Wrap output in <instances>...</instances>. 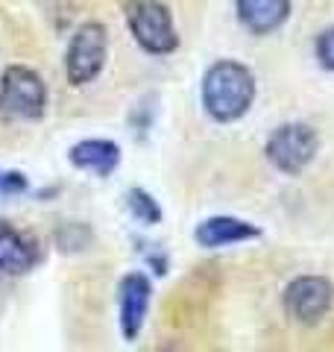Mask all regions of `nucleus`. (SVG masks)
I'll return each mask as SVG.
<instances>
[{
  "label": "nucleus",
  "mask_w": 334,
  "mask_h": 352,
  "mask_svg": "<svg viewBox=\"0 0 334 352\" xmlns=\"http://www.w3.org/2000/svg\"><path fill=\"white\" fill-rule=\"evenodd\" d=\"M252 97H255V76L241 62L232 59L214 62L203 76V106L220 124H232V120L247 115Z\"/></svg>",
  "instance_id": "f257e3e1"
},
{
  "label": "nucleus",
  "mask_w": 334,
  "mask_h": 352,
  "mask_svg": "<svg viewBox=\"0 0 334 352\" xmlns=\"http://www.w3.org/2000/svg\"><path fill=\"white\" fill-rule=\"evenodd\" d=\"M126 24L132 30V36L153 56H167L179 47V36L173 27L170 9L159 0H126L124 3Z\"/></svg>",
  "instance_id": "f03ea898"
},
{
  "label": "nucleus",
  "mask_w": 334,
  "mask_h": 352,
  "mask_svg": "<svg viewBox=\"0 0 334 352\" xmlns=\"http://www.w3.org/2000/svg\"><path fill=\"white\" fill-rule=\"evenodd\" d=\"M47 106V88L41 76L27 65H12L0 76V118L36 120Z\"/></svg>",
  "instance_id": "7ed1b4c3"
},
{
  "label": "nucleus",
  "mask_w": 334,
  "mask_h": 352,
  "mask_svg": "<svg viewBox=\"0 0 334 352\" xmlns=\"http://www.w3.org/2000/svg\"><path fill=\"white\" fill-rule=\"evenodd\" d=\"M320 138L308 124H282L267 138V159L287 176L302 173L317 156Z\"/></svg>",
  "instance_id": "20e7f679"
},
{
  "label": "nucleus",
  "mask_w": 334,
  "mask_h": 352,
  "mask_svg": "<svg viewBox=\"0 0 334 352\" xmlns=\"http://www.w3.org/2000/svg\"><path fill=\"white\" fill-rule=\"evenodd\" d=\"M106 27L97 21H88L74 32L65 56V71H68L71 85H85L103 71L106 65Z\"/></svg>",
  "instance_id": "39448f33"
},
{
  "label": "nucleus",
  "mask_w": 334,
  "mask_h": 352,
  "mask_svg": "<svg viewBox=\"0 0 334 352\" xmlns=\"http://www.w3.org/2000/svg\"><path fill=\"white\" fill-rule=\"evenodd\" d=\"M334 302V288L322 276H299L285 288V311L296 323H317L329 314Z\"/></svg>",
  "instance_id": "423d86ee"
},
{
  "label": "nucleus",
  "mask_w": 334,
  "mask_h": 352,
  "mask_svg": "<svg viewBox=\"0 0 334 352\" xmlns=\"http://www.w3.org/2000/svg\"><path fill=\"white\" fill-rule=\"evenodd\" d=\"M153 300V285L144 273H126L118 288V305H120V332L126 340H135L141 335V326L147 320Z\"/></svg>",
  "instance_id": "0eeeda50"
},
{
  "label": "nucleus",
  "mask_w": 334,
  "mask_h": 352,
  "mask_svg": "<svg viewBox=\"0 0 334 352\" xmlns=\"http://www.w3.org/2000/svg\"><path fill=\"white\" fill-rule=\"evenodd\" d=\"M38 261V244L27 238L12 223L0 220V273L6 276H24L36 267Z\"/></svg>",
  "instance_id": "6e6552de"
},
{
  "label": "nucleus",
  "mask_w": 334,
  "mask_h": 352,
  "mask_svg": "<svg viewBox=\"0 0 334 352\" xmlns=\"http://www.w3.org/2000/svg\"><path fill=\"white\" fill-rule=\"evenodd\" d=\"M258 235H261V229L255 223H247V220H238V217H229V214L208 217V220H203V223L194 229L197 244L205 247V250H220V247H229V244H243V241H252Z\"/></svg>",
  "instance_id": "1a4fd4ad"
},
{
  "label": "nucleus",
  "mask_w": 334,
  "mask_h": 352,
  "mask_svg": "<svg viewBox=\"0 0 334 352\" xmlns=\"http://www.w3.org/2000/svg\"><path fill=\"white\" fill-rule=\"evenodd\" d=\"M238 21L255 36H270L291 18V0H235Z\"/></svg>",
  "instance_id": "9d476101"
},
{
  "label": "nucleus",
  "mask_w": 334,
  "mask_h": 352,
  "mask_svg": "<svg viewBox=\"0 0 334 352\" xmlns=\"http://www.w3.org/2000/svg\"><path fill=\"white\" fill-rule=\"evenodd\" d=\"M120 162V147L106 138H85L71 147V164L80 170H91L97 176H109Z\"/></svg>",
  "instance_id": "9b49d317"
},
{
  "label": "nucleus",
  "mask_w": 334,
  "mask_h": 352,
  "mask_svg": "<svg viewBox=\"0 0 334 352\" xmlns=\"http://www.w3.org/2000/svg\"><path fill=\"white\" fill-rule=\"evenodd\" d=\"M126 200H129V212L135 220H141V223H147V226L162 223V208L153 200V194H147L144 188H132L126 194Z\"/></svg>",
  "instance_id": "f8f14e48"
},
{
  "label": "nucleus",
  "mask_w": 334,
  "mask_h": 352,
  "mask_svg": "<svg viewBox=\"0 0 334 352\" xmlns=\"http://www.w3.org/2000/svg\"><path fill=\"white\" fill-rule=\"evenodd\" d=\"M317 59L326 71H334V27L317 36Z\"/></svg>",
  "instance_id": "ddd939ff"
},
{
  "label": "nucleus",
  "mask_w": 334,
  "mask_h": 352,
  "mask_svg": "<svg viewBox=\"0 0 334 352\" xmlns=\"http://www.w3.org/2000/svg\"><path fill=\"white\" fill-rule=\"evenodd\" d=\"M0 191L3 194H21V191H27V179L21 173H3L0 176Z\"/></svg>",
  "instance_id": "4468645a"
}]
</instances>
